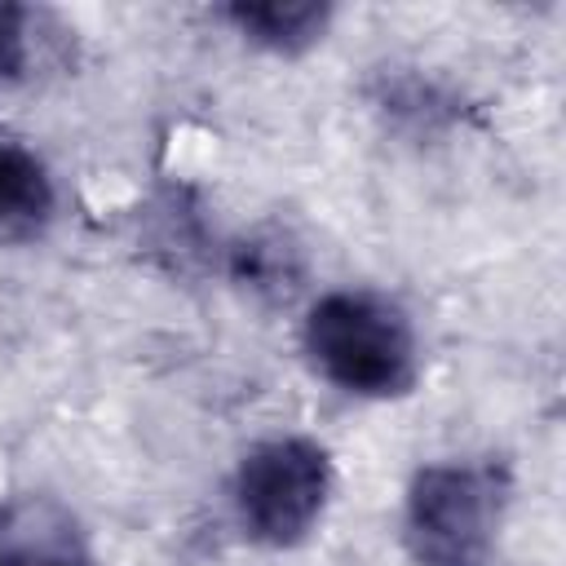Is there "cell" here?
I'll return each instance as SVG.
<instances>
[{"label":"cell","mask_w":566,"mask_h":566,"mask_svg":"<svg viewBox=\"0 0 566 566\" xmlns=\"http://www.w3.org/2000/svg\"><path fill=\"white\" fill-rule=\"evenodd\" d=\"M310 367L354 398H402L420 380L416 327L398 301L367 287L323 292L301 327Z\"/></svg>","instance_id":"obj_1"},{"label":"cell","mask_w":566,"mask_h":566,"mask_svg":"<svg viewBox=\"0 0 566 566\" xmlns=\"http://www.w3.org/2000/svg\"><path fill=\"white\" fill-rule=\"evenodd\" d=\"M509 473L491 460L420 464L402 500V544L416 566H491L509 509Z\"/></svg>","instance_id":"obj_2"},{"label":"cell","mask_w":566,"mask_h":566,"mask_svg":"<svg viewBox=\"0 0 566 566\" xmlns=\"http://www.w3.org/2000/svg\"><path fill=\"white\" fill-rule=\"evenodd\" d=\"M336 469L323 442L305 433H279L243 451L230 504L243 535L261 548H296L327 513Z\"/></svg>","instance_id":"obj_3"},{"label":"cell","mask_w":566,"mask_h":566,"mask_svg":"<svg viewBox=\"0 0 566 566\" xmlns=\"http://www.w3.org/2000/svg\"><path fill=\"white\" fill-rule=\"evenodd\" d=\"M0 566H97L75 517L44 500H9L0 504Z\"/></svg>","instance_id":"obj_4"},{"label":"cell","mask_w":566,"mask_h":566,"mask_svg":"<svg viewBox=\"0 0 566 566\" xmlns=\"http://www.w3.org/2000/svg\"><path fill=\"white\" fill-rule=\"evenodd\" d=\"M57 190L35 150L0 137V243H31L53 221Z\"/></svg>","instance_id":"obj_5"},{"label":"cell","mask_w":566,"mask_h":566,"mask_svg":"<svg viewBox=\"0 0 566 566\" xmlns=\"http://www.w3.org/2000/svg\"><path fill=\"white\" fill-rule=\"evenodd\" d=\"M221 18L248 44L279 57H301L327 35L336 9L327 0H256V4H226Z\"/></svg>","instance_id":"obj_6"},{"label":"cell","mask_w":566,"mask_h":566,"mask_svg":"<svg viewBox=\"0 0 566 566\" xmlns=\"http://www.w3.org/2000/svg\"><path fill=\"white\" fill-rule=\"evenodd\" d=\"M230 270L243 287L261 292V296H274V301H287L296 292V279H301V261H296V248L283 239V234H248L234 243L230 252Z\"/></svg>","instance_id":"obj_7"},{"label":"cell","mask_w":566,"mask_h":566,"mask_svg":"<svg viewBox=\"0 0 566 566\" xmlns=\"http://www.w3.org/2000/svg\"><path fill=\"white\" fill-rule=\"evenodd\" d=\"M31 49V13L13 0H0V84L22 80Z\"/></svg>","instance_id":"obj_8"}]
</instances>
